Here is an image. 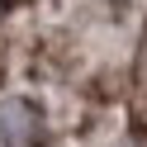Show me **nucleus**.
<instances>
[{
    "mask_svg": "<svg viewBox=\"0 0 147 147\" xmlns=\"http://www.w3.org/2000/svg\"><path fill=\"white\" fill-rule=\"evenodd\" d=\"M38 138V109L29 100H0V147H29Z\"/></svg>",
    "mask_w": 147,
    "mask_h": 147,
    "instance_id": "1",
    "label": "nucleus"
},
{
    "mask_svg": "<svg viewBox=\"0 0 147 147\" xmlns=\"http://www.w3.org/2000/svg\"><path fill=\"white\" fill-rule=\"evenodd\" d=\"M123 147H147V138H142V133H138V138H128V142H123Z\"/></svg>",
    "mask_w": 147,
    "mask_h": 147,
    "instance_id": "2",
    "label": "nucleus"
},
{
    "mask_svg": "<svg viewBox=\"0 0 147 147\" xmlns=\"http://www.w3.org/2000/svg\"><path fill=\"white\" fill-rule=\"evenodd\" d=\"M138 76H142V86H147V52H142V71H138Z\"/></svg>",
    "mask_w": 147,
    "mask_h": 147,
    "instance_id": "3",
    "label": "nucleus"
},
{
    "mask_svg": "<svg viewBox=\"0 0 147 147\" xmlns=\"http://www.w3.org/2000/svg\"><path fill=\"white\" fill-rule=\"evenodd\" d=\"M0 10H5V0H0Z\"/></svg>",
    "mask_w": 147,
    "mask_h": 147,
    "instance_id": "4",
    "label": "nucleus"
}]
</instances>
